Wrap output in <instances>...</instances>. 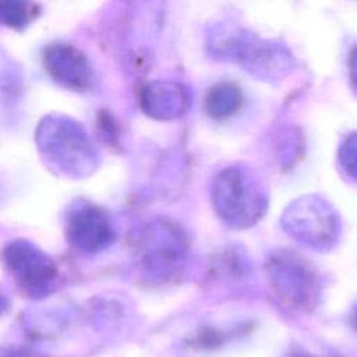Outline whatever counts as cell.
<instances>
[{
	"label": "cell",
	"mask_w": 357,
	"mask_h": 357,
	"mask_svg": "<svg viewBox=\"0 0 357 357\" xmlns=\"http://www.w3.org/2000/svg\"><path fill=\"white\" fill-rule=\"evenodd\" d=\"M243 105L241 89L231 82H219L209 88L205 96V110L216 120L233 116Z\"/></svg>",
	"instance_id": "11"
},
{
	"label": "cell",
	"mask_w": 357,
	"mask_h": 357,
	"mask_svg": "<svg viewBox=\"0 0 357 357\" xmlns=\"http://www.w3.org/2000/svg\"><path fill=\"white\" fill-rule=\"evenodd\" d=\"M38 8L35 4L20 0H3L0 1V24L22 29L31 24L35 18Z\"/></svg>",
	"instance_id": "12"
},
{
	"label": "cell",
	"mask_w": 357,
	"mask_h": 357,
	"mask_svg": "<svg viewBox=\"0 0 357 357\" xmlns=\"http://www.w3.org/2000/svg\"><path fill=\"white\" fill-rule=\"evenodd\" d=\"M356 139L354 134L351 132L344 142L342 144L339 149V162L342 167L350 174V177H354V166H356Z\"/></svg>",
	"instance_id": "13"
},
{
	"label": "cell",
	"mask_w": 357,
	"mask_h": 357,
	"mask_svg": "<svg viewBox=\"0 0 357 357\" xmlns=\"http://www.w3.org/2000/svg\"><path fill=\"white\" fill-rule=\"evenodd\" d=\"M35 141L46 165L66 177L85 178L99 165L98 149L85 128L64 114L45 116L36 127Z\"/></svg>",
	"instance_id": "1"
},
{
	"label": "cell",
	"mask_w": 357,
	"mask_h": 357,
	"mask_svg": "<svg viewBox=\"0 0 357 357\" xmlns=\"http://www.w3.org/2000/svg\"><path fill=\"white\" fill-rule=\"evenodd\" d=\"M290 357H312V356H310L307 353H293Z\"/></svg>",
	"instance_id": "16"
},
{
	"label": "cell",
	"mask_w": 357,
	"mask_h": 357,
	"mask_svg": "<svg viewBox=\"0 0 357 357\" xmlns=\"http://www.w3.org/2000/svg\"><path fill=\"white\" fill-rule=\"evenodd\" d=\"M269 282L282 300L291 310H310L318 296V282L312 266L296 251L280 248L266 258Z\"/></svg>",
	"instance_id": "6"
},
{
	"label": "cell",
	"mask_w": 357,
	"mask_h": 357,
	"mask_svg": "<svg viewBox=\"0 0 357 357\" xmlns=\"http://www.w3.org/2000/svg\"><path fill=\"white\" fill-rule=\"evenodd\" d=\"M139 100L145 114L162 121L181 117L191 106V95L185 85L163 79L146 84Z\"/></svg>",
	"instance_id": "10"
},
{
	"label": "cell",
	"mask_w": 357,
	"mask_h": 357,
	"mask_svg": "<svg viewBox=\"0 0 357 357\" xmlns=\"http://www.w3.org/2000/svg\"><path fill=\"white\" fill-rule=\"evenodd\" d=\"M209 47L215 57L233 61L265 81L280 79L293 67V56L284 45L245 28L218 29L212 33Z\"/></svg>",
	"instance_id": "3"
},
{
	"label": "cell",
	"mask_w": 357,
	"mask_h": 357,
	"mask_svg": "<svg viewBox=\"0 0 357 357\" xmlns=\"http://www.w3.org/2000/svg\"><path fill=\"white\" fill-rule=\"evenodd\" d=\"M1 258L17 286L28 297L43 298L54 290L57 265L33 243L13 240L4 247Z\"/></svg>",
	"instance_id": "7"
},
{
	"label": "cell",
	"mask_w": 357,
	"mask_h": 357,
	"mask_svg": "<svg viewBox=\"0 0 357 357\" xmlns=\"http://www.w3.org/2000/svg\"><path fill=\"white\" fill-rule=\"evenodd\" d=\"M283 230L300 244L317 250H332L342 233L336 209L319 195H303L291 201L280 218Z\"/></svg>",
	"instance_id": "5"
},
{
	"label": "cell",
	"mask_w": 357,
	"mask_h": 357,
	"mask_svg": "<svg viewBox=\"0 0 357 357\" xmlns=\"http://www.w3.org/2000/svg\"><path fill=\"white\" fill-rule=\"evenodd\" d=\"M134 251L142 272L153 280L176 275L188 252L185 233L169 220H153L134 234Z\"/></svg>",
	"instance_id": "4"
},
{
	"label": "cell",
	"mask_w": 357,
	"mask_h": 357,
	"mask_svg": "<svg viewBox=\"0 0 357 357\" xmlns=\"http://www.w3.org/2000/svg\"><path fill=\"white\" fill-rule=\"evenodd\" d=\"M66 238L81 252L93 254L107 248L116 238L105 211L89 201H75L66 213Z\"/></svg>",
	"instance_id": "8"
},
{
	"label": "cell",
	"mask_w": 357,
	"mask_h": 357,
	"mask_svg": "<svg viewBox=\"0 0 357 357\" xmlns=\"http://www.w3.org/2000/svg\"><path fill=\"white\" fill-rule=\"evenodd\" d=\"M8 307V303H7V298L0 293V315L7 310Z\"/></svg>",
	"instance_id": "15"
},
{
	"label": "cell",
	"mask_w": 357,
	"mask_h": 357,
	"mask_svg": "<svg viewBox=\"0 0 357 357\" xmlns=\"http://www.w3.org/2000/svg\"><path fill=\"white\" fill-rule=\"evenodd\" d=\"M42 60L47 74L59 85L73 91L89 88L93 77L92 66L88 57L74 45L50 43L45 47Z\"/></svg>",
	"instance_id": "9"
},
{
	"label": "cell",
	"mask_w": 357,
	"mask_h": 357,
	"mask_svg": "<svg viewBox=\"0 0 357 357\" xmlns=\"http://www.w3.org/2000/svg\"><path fill=\"white\" fill-rule=\"evenodd\" d=\"M0 357H45V356L28 346L7 344V346H0Z\"/></svg>",
	"instance_id": "14"
},
{
	"label": "cell",
	"mask_w": 357,
	"mask_h": 357,
	"mask_svg": "<svg viewBox=\"0 0 357 357\" xmlns=\"http://www.w3.org/2000/svg\"><path fill=\"white\" fill-rule=\"evenodd\" d=\"M211 201L218 218L231 229L258 223L268 208V192L257 173L245 165L220 170L211 187Z\"/></svg>",
	"instance_id": "2"
}]
</instances>
